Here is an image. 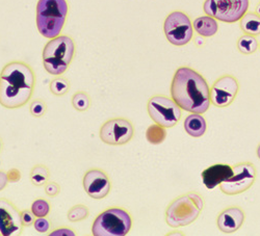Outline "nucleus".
Returning a JSON list of instances; mask_svg holds the SVG:
<instances>
[{
    "instance_id": "1",
    "label": "nucleus",
    "mask_w": 260,
    "mask_h": 236,
    "mask_svg": "<svg viewBox=\"0 0 260 236\" xmlns=\"http://www.w3.org/2000/svg\"><path fill=\"white\" fill-rule=\"evenodd\" d=\"M171 97L181 110L190 114H205L211 103L206 79L189 67L176 70L171 83Z\"/></svg>"
},
{
    "instance_id": "2",
    "label": "nucleus",
    "mask_w": 260,
    "mask_h": 236,
    "mask_svg": "<svg viewBox=\"0 0 260 236\" xmlns=\"http://www.w3.org/2000/svg\"><path fill=\"white\" fill-rule=\"evenodd\" d=\"M36 88V74L27 62L11 61L0 72V104L15 110L26 105Z\"/></svg>"
},
{
    "instance_id": "3",
    "label": "nucleus",
    "mask_w": 260,
    "mask_h": 236,
    "mask_svg": "<svg viewBox=\"0 0 260 236\" xmlns=\"http://www.w3.org/2000/svg\"><path fill=\"white\" fill-rule=\"evenodd\" d=\"M68 12L67 0H39L36 17L39 32L47 39L58 37L66 23Z\"/></svg>"
},
{
    "instance_id": "4",
    "label": "nucleus",
    "mask_w": 260,
    "mask_h": 236,
    "mask_svg": "<svg viewBox=\"0 0 260 236\" xmlns=\"http://www.w3.org/2000/svg\"><path fill=\"white\" fill-rule=\"evenodd\" d=\"M75 55V43L69 36H58L50 39L43 49V66L54 76L67 71Z\"/></svg>"
},
{
    "instance_id": "5",
    "label": "nucleus",
    "mask_w": 260,
    "mask_h": 236,
    "mask_svg": "<svg viewBox=\"0 0 260 236\" xmlns=\"http://www.w3.org/2000/svg\"><path fill=\"white\" fill-rule=\"evenodd\" d=\"M203 208V197L197 192H188L170 203L166 211V222L172 228L188 226L198 219Z\"/></svg>"
},
{
    "instance_id": "6",
    "label": "nucleus",
    "mask_w": 260,
    "mask_h": 236,
    "mask_svg": "<svg viewBox=\"0 0 260 236\" xmlns=\"http://www.w3.org/2000/svg\"><path fill=\"white\" fill-rule=\"evenodd\" d=\"M133 219L130 213L120 207H112L101 212L92 226L95 236H124L130 232Z\"/></svg>"
},
{
    "instance_id": "7",
    "label": "nucleus",
    "mask_w": 260,
    "mask_h": 236,
    "mask_svg": "<svg viewBox=\"0 0 260 236\" xmlns=\"http://www.w3.org/2000/svg\"><path fill=\"white\" fill-rule=\"evenodd\" d=\"M249 6V0H205L203 11L221 22L235 23L248 12Z\"/></svg>"
},
{
    "instance_id": "8",
    "label": "nucleus",
    "mask_w": 260,
    "mask_h": 236,
    "mask_svg": "<svg viewBox=\"0 0 260 236\" xmlns=\"http://www.w3.org/2000/svg\"><path fill=\"white\" fill-rule=\"evenodd\" d=\"M147 111L152 121L165 128L174 127L182 116L181 109L177 103L162 95L151 97L147 104Z\"/></svg>"
},
{
    "instance_id": "9",
    "label": "nucleus",
    "mask_w": 260,
    "mask_h": 236,
    "mask_svg": "<svg viewBox=\"0 0 260 236\" xmlns=\"http://www.w3.org/2000/svg\"><path fill=\"white\" fill-rule=\"evenodd\" d=\"M164 31L169 43L174 46H184L193 37V27L188 15L180 11H174L167 16Z\"/></svg>"
},
{
    "instance_id": "10",
    "label": "nucleus",
    "mask_w": 260,
    "mask_h": 236,
    "mask_svg": "<svg viewBox=\"0 0 260 236\" xmlns=\"http://www.w3.org/2000/svg\"><path fill=\"white\" fill-rule=\"evenodd\" d=\"M232 176L220 185L225 195H240L248 190L256 180V168L251 162H241L233 167Z\"/></svg>"
},
{
    "instance_id": "11",
    "label": "nucleus",
    "mask_w": 260,
    "mask_h": 236,
    "mask_svg": "<svg viewBox=\"0 0 260 236\" xmlns=\"http://www.w3.org/2000/svg\"><path fill=\"white\" fill-rule=\"evenodd\" d=\"M135 136L133 123L124 118H115L106 121L100 128L99 137L107 145L121 146L129 143Z\"/></svg>"
},
{
    "instance_id": "12",
    "label": "nucleus",
    "mask_w": 260,
    "mask_h": 236,
    "mask_svg": "<svg viewBox=\"0 0 260 236\" xmlns=\"http://www.w3.org/2000/svg\"><path fill=\"white\" fill-rule=\"evenodd\" d=\"M240 91V84L235 77L224 75L216 79L210 89V102L215 107L224 109L229 106Z\"/></svg>"
},
{
    "instance_id": "13",
    "label": "nucleus",
    "mask_w": 260,
    "mask_h": 236,
    "mask_svg": "<svg viewBox=\"0 0 260 236\" xmlns=\"http://www.w3.org/2000/svg\"><path fill=\"white\" fill-rule=\"evenodd\" d=\"M21 212L8 199H0V235L19 236L23 232Z\"/></svg>"
},
{
    "instance_id": "14",
    "label": "nucleus",
    "mask_w": 260,
    "mask_h": 236,
    "mask_svg": "<svg viewBox=\"0 0 260 236\" xmlns=\"http://www.w3.org/2000/svg\"><path fill=\"white\" fill-rule=\"evenodd\" d=\"M83 188L95 200L104 199L112 189V182L106 173L99 168H91L83 176Z\"/></svg>"
},
{
    "instance_id": "15",
    "label": "nucleus",
    "mask_w": 260,
    "mask_h": 236,
    "mask_svg": "<svg viewBox=\"0 0 260 236\" xmlns=\"http://www.w3.org/2000/svg\"><path fill=\"white\" fill-rule=\"evenodd\" d=\"M246 219L245 211L237 207V206H231L226 209H224L216 219V225L221 232L225 234H231L236 232L240 229Z\"/></svg>"
},
{
    "instance_id": "16",
    "label": "nucleus",
    "mask_w": 260,
    "mask_h": 236,
    "mask_svg": "<svg viewBox=\"0 0 260 236\" xmlns=\"http://www.w3.org/2000/svg\"><path fill=\"white\" fill-rule=\"evenodd\" d=\"M233 174L231 165L226 163H216L205 168L202 174V182L207 189H213L218 185H221Z\"/></svg>"
},
{
    "instance_id": "17",
    "label": "nucleus",
    "mask_w": 260,
    "mask_h": 236,
    "mask_svg": "<svg viewBox=\"0 0 260 236\" xmlns=\"http://www.w3.org/2000/svg\"><path fill=\"white\" fill-rule=\"evenodd\" d=\"M192 27L199 36L203 38H210L216 35L219 31V23L218 20L206 15L198 17L193 21Z\"/></svg>"
},
{
    "instance_id": "18",
    "label": "nucleus",
    "mask_w": 260,
    "mask_h": 236,
    "mask_svg": "<svg viewBox=\"0 0 260 236\" xmlns=\"http://www.w3.org/2000/svg\"><path fill=\"white\" fill-rule=\"evenodd\" d=\"M207 123L200 114H190L184 121V130L192 138H201L205 134Z\"/></svg>"
},
{
    "instance_id": "19",
    "label": "nucleus",
    "mask_w": 260,
    "mask_h": 236,
    "mask_svg": "<svg viewBox=\"0 0 260 236\" xmlns=\"http://www.w3.org/2000/svg\"><path fill=\"white\" fill-rule=\"evenodd\" d=\"M240 27L246 35H260V16L257 13H246L240 20Z\"/></svg>"
},
{
    "instance_id": "20",
    "label": "nucleus",
    "mask_w": 260,
    "mask_h": 236,
    "mask_svg": "<svg viewBox=\"0 0 260 236\" xmlns=\"http://www.w3.org/2000/svg\"><path fill=\"white\" fill-rule=\"evenodd\" d=\"M236 46H237L238 51H240L242 54L249 55V54H253L257 51V49L259 47V43H258V40L254 36L245 33L237 40Z\"/></svg>"
},
{
    "instance_id": "21",
    "label": "nucleus",
    "mask_w": 260,
    "mask_h": 236,
    "mask_svg": "<svg viewBox=\"0 0 260 236\" xmlns=\"http://www.w3.org/2000/svg\"><path fill=\"white\" fill-rule=\"evenodd\" d=\"M166 138H167V131L165 127L156 123L148 127V129L146 131V139L150 144L159 145L164 143Z\"/></svg>"
},
{
    "instance_id": "22",
    "label": "nucleus",
    "mask_w": 260,
    "mask_h": 236,
    "mask_svg": "<svg viewBox=\"0 0 260 236\" xmlns=\"http://www.w3.org/2000/svg\"><path fill=\"white\" fill-rule=\"evenodd\" d=\"M49 170L43 164L35 165L30 171V181L36 186H43L48 182Z\"/></svg>"
},
{
    "instance_id": "23",
    "label": "nucleus",
    "mask_w": 260,
    "mask_h": 236,
    "mask_svg": "<svg viewBox=\"0 0 260 236\" xmlns=\"http://www.w3.org/2000/svg\"><path fill=\"white\" fill-rule=\"evenodd\" d=\"M50 92L55 96H63L66 95L70 90V82L67 78L62 76H58L51 80L50 82Z\"/></svg>"
},
{
    "instance_id": "24",
    "label": "nucleus",
    "mask_w": 260,
    "mask_h": 236,
    "mask_svg": "<svg viewBox=\"0 0 260 236\" xmlns=\"http://www.w3.org/2000/svg\"><path fill=\"white\" fill-rule=\"evenodd\" d=\"M72 106L78 112H86L91 106V98L85 92H77L72 96Z\"/></svg>"
},
{
    "instance_id": "25",
    "label": "nucleus",
    "mask_w": 260,
    "mask_h": 236,
    "mask_svg": "<svg viewBox=\"0 0 260 236\" xmlns=\"http://www.w3.org/2000/svg\"><path fill=\"white\" fill-rule=\"evenodd\" d=\"M50 203L45 199H37L31 204V211L37 218H46L50 212Z\"/></svg>"
},
{
    "instance_id": "26",
    "label": "nucleus",
    "mask_w": 260,
    "mask_h": 236,
    "mask_svg": "<svg viewBox=\"0 0 260 236\" xmlns=\"http://www.w3.org/2000/svg\"><path fill=\"white\" fill-rule=\"evenodd\" d=\"M89 209L84 205H75L73 206L69 212H68V219L72 223L80 222L85 219H88L89 217Z\"/></svg>"
},
{
    "instance_id": "27",
    "label": "nucleus",
    "mask_w": 260,
    "mask_h": 236,
    "mask_svg": "<svg viewBox=\"0 0 260 236\" xmlns=\"http://www.w3.org/2000/svg\"><path fill=\"white\" fill-rule=\"evenodd\" d=\"M29 112L32 117L41 118L47 112V104L41 99H34L29 104Z\"/></svg>"
},
{
    "instance_id": "28",
    "label": "nucleus",
    "mask_w": 260,
    "mask_h": 236,
    "mask_svg": "<svg viewBox=\"0 0 260 236\" xmlns=\"http://www.w3.org/2000/svg\"><path fill=\"white\" fill-rule=\"evenodd\" d=\"M21 220H22V224L24 227H30L36 221V216L31 210L24 209L21 211Z\"/></svg>"
},
{
    "instance_id": "29",
    "label": "nucleus",
    "mask_w": 260,
    "mask_h": 236,
    "mask_svg": "<svg viewBox=\"0 0 260 236\" xmlns=\"http://www.w3.org/2000/svg\"><path fill=\"white\" fill-rule=\"evenodd\" d=\"M35 229L40 233H46L50 229V222L46 218H38L34 223Z\"/></svg>"
},
{
    "instance_id": "30",
    "label": "nucleus",
    "mask_w": 260,
    "mask_h": 236,
    "mask_svg": "<svg viewBox=\"0 0 260 236\" xmlns=\"http://www.w3.org/2000/svg\"><path fill=\"white\" fill-rule=\"evenodd\" d=\"M60 186L55 182H47L45 184V192L48 197H55L59 194Z\"/></svg>"
},
{
    "instance_id": "31",
    "label": "nucleus",
    "mask_w": 260,
    "mask_h": 236,
    "mask_svg": "<svg viewBox=\"0 0 260 236\" xmlns=\"http://www.w3.org/2000/svg\"><path fill=\"white\" fill-rule=\"evenodd\" d=\"M8 178L10 182H17L20 180L21 178V173L20 171H18L17 168H12L8 172Z\"/></svg>"
},
{
    "instance_id": "32",
    "label": "nucleus",
    "mask_w": 260,
    "mask_h": 236,
    "mask_svg": "<svg viewBox=\"0 0 260 236\" xmlns=\"http://www.w3.org/2000/svg\"><path fill=\"white\" fill-rule=\"evenodd\" d=\"M9 183L8 174L4 171H0V191L4 190Z\"/></svg>"
},
{
    "instance_id": "33",
    "label": "nucleus",
    "mask_w": 260,
    "mask_h": 236,
    "mask_svg": "<svg viewBox=\"0 0 260 236\" xmlns=\"http://www.w3.org/2000/svg\"><path fill=\"white\" fill-rule=\"evenodd\" d=\"M50 235H75V232L72 229L61 228L53 231L52 233H50Z\"/></svg>"
},
{
    "instance_id": "34",
    "label": "nucleus",
    "mask_w": 260,
    "mask_h": 236,
    "mask_svg": "<svg viewBox=\"0 0 260 236\" xmlns=\"http://www.w3.org/2000/svg\"><path fill=\"white\" fill-rule=\"evenodd\" d=\"M194 42H196V45L199 46V47L204 45V40H203V37H201V36H199V37L194 39Z\"/></svg>"
},
{
    "instance_id": "35",
    "label": "nucleus",
    "mask_w": 260,
    "mask_h": 236,
    "mask_svg": "<svg viewBox=\"0 0 260 236\" xmlns=\"http://www.w3.org/2000/svg\"><path fill=\"white\" fill-rule=\"evenodd\" d=\"M256 153H257V156H258V158L260 159V144L258 145V147H257V150H256Z\"/></svg>"
},
{
    "instance_id": "36",
    "label": "nucleus",
    "mask_w": 260,
    "mask_h": 236,
    "mask_svg": "<svg viewBox=\"0 0 260 236\" xmlns=\"http://www.w3.org/2000/svg\"><path fill=\"white\" fill-rule=\"evenodd\" d=\"M3 149H4V143H3V140L0 139V153H2Z\"/></svg>"
},
{
    "instance_id": "37",
    "label": "nucleus",
    "mask_w": 260,
    "mask_h": 236,
    "mask_svg": "<svg viewBox=\"0 0 260 236\" xmlns=\"http://www.w3.org/2000/svg\"><path fill=\"white\" fill-rule=\"evenodd\" d=\"M256 13L260 16V3L257 5V7H256Z\"/></svg>"
}]
</instances>
